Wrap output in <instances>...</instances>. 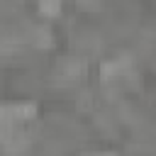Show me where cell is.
<instances>
[{
	"label": "cell",
	"instance_id": "cell-1",
	"mask_svg": "<svg viewBox=\"0 0 156 156\" xmlns=\"http://www.w3.org/2000/svg\"><path fill=\"white\" fill-rule=\"evenodd\" d=\"M12 110V119H34L37 117V105L34 102H22V105H10Z\"/></svg>",
	"mask_w": 156,
	"mask_h": 156
},
{
	"label": "cell",
	"instance_id": "cell-2",
	"mask_svg": "<svg viewBox=\"0 0 156 156\" xmlns=\"http://www.w3.org/2000/svg\"><path fill=\"white\" fill-rule=\"evenodd\" d=\"M119 73H122V66L117 63V58H112V61H102V63H100V78L110 80V78H117Z\"/></svg>",
	"mask_w": 156,
	"mask_h": 156
},
{
	"label": "cell",
	"instance_id": "cell-3",
	"mask_svg": "<svg viewBox=\"0 0 156 156\" xmlns=\"http://www.w3.org/2000/svg\"><path fill=\"white\" fill-rule=\"evenodd\" d=\"M39 12L46 17H54L61 12V0H39Z\"/></svg>",
	"mask_w": 156,
	"mask_h": 156
},
{
	"label": "cell",
	"instance_id": "cell-4",
	"mask_svg": "<svg viewBox=\"0 0 156 156\" xmlns=\"http://www.w3.org/2000/svg\"><path fill=\"white\" fill-rule=\"evenodd\" d=\"M34 39H37L39 46H51V32H49L46 27H39V29L34 32Z\"/></svg>",
	"mask_w": 156,
	"mask_h": 156
}]
</instances>
